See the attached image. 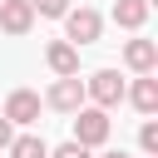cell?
I'll return each instance as SVG.
<instances>
[{"label": "cell", "mask_w": 158, "mask_h": 158, "mask_svg": "<svg viewBox=\"0 0 158 158\" xmlns=\"http://www.w3.org/2000/svg\"><path fill=\"white\" fill-rule=\"evenodd\" d=\"M109 133H114L109 109H99V104H94V109H89V104L74 109V143H84V148H104Z\"/></svg>", "instance_id": "cell-1"}, {"label": "cell", "mask_w": 158, "mask_h": 158, "mask_svg": "<svg viewBox=\"0 0 158 158\" xmlns=\"http://www.w3.org/2000/svg\"><path fill=\"white\" fill-rule=\"evenodd\" d=\"M59 20H64V40H69V44H94V40L104 35V15L89 10V5H79V10L69 5Z\"/></svg>", "instance_id": "cell-2"}, {"label": "cell", "mask_w": 158, "mask_h": 158, "mask_svg": "<svg viewBox=\"0 0 158 158\" xmlns=\"http://www.w3.org/2000/svg\"><path fill=\"white\" fill-rule=\"evenodd\" d=\"M84 99H94L99 109L123 104V79H118V69H94V74L84 79Z\"/></svg>", "instance_id": "cell-3"}, {"label": "cell", "mask_w": 158, "mask_h": 158, "mask_svg": "<svg viewBox=\"0 0 158 158\" xmlns=\"http://www.w3.org/2000/svg\"><path fill=\"white\" fill-rule=\"evenodd\" d=\"M44 104H49V109H59V114H74V109L84 104V79H79V74H59V79L49 84Z\"/></svg>", "instance_id": "cell-4"}, {"label": "cell", "mask_w": 158, "mask_h": 158, "mask_svg": "<svg viewBox=\"0 0 158 158\" xmlns=\"http://www.w3.org/2000/svg\"><path fill=\"white\" fill-rule=\"evenodd\" d=\"M0 114H5L10 123H20V128H25V123H35V118H40V94H35V89H10V99H5V109H0Z\"/></svg>", "instance_id": "cell-5"}, {"label": "cell", "mask_w": 158, "mask_h": 158, "mask_svg": "<svg viewBox=\"0 0 158 158\" xmlns=\"http://www.w3.org/2000/svg\"><path fill=\"white\" fill-rule=\"evenodd\" d=\"M123 99H128L138 114H158V79H153V74H138L133 84H123Z\"/></svg>", "instance_id": "cell-6"}, {"label": "cell", "mask_w": 158, "mask_h": 158, "mask_svg": "<svg viewBox=\"0 0 158 158\" xmlns=\"http://www.w3.org/2000/svg\"><path fill=\"white\" fill-rule=\"evenodd\" d=\"M30 25H35L30 0H0V30L5 35H30Z\"/></svg>", "instance_id": "cell-7"}, {"label": "cell", "mask_w": 158, "mask_h": 158, "mask_svg": "<svg viewBox=\"0 0 158 158\" xmlns=\"http://www.w3.org/2000/svg\"><path fill=\"white\" fill-rule=\"evenodd\" d=\"M123 64H128L133 74H153V69H158V44H153V40H128V44H123Z\"/></svg>", "instance_id": "cell-8"}, {"label": "cell", "mask_w": 158, "mask_h": 158, "mask_svg": "<svg viewBox=\"0 0 158 158\" xmlns=\"http://www.w3.org/2000/svg\"><path fill=\"white\" fill-rule=\"evenodd\" d=\"M44 64H49L54 74H79V44H69V40H54V44L44 49Z\"/></svg>", "instance_id": "cell-9"}, {"label": "cell", "mask_w": 158, "mask_h": 158, "mask_svg": "<svg viewBox=\"0 0 158 158\" xmlns=\"http://www.w3.org/2000/svg\"><path fill=\"white\" fill-rule=\"evenodd\" d=\"M143 20H148V0H118V5H114V25L143 30Z\"/></svg>", "instance_id": "cell-10"}, {"label": "cell", "mask_w": 158, "mask_h": 158, "mask_svg": "<svg viewBox=\"0 0 158 158\" xmlns=\"http://www.w3.org/2000/svg\"><path fill=\"white\" fill-rule=\"evenodd\" d=\"M5 153H10V158H49V143H44L40 133H20V138H10Z\"/></svg>", "instance_id": "cell-11"}, {"label": "cell", "mask_w": 158, "mask_h": 158, "mask_svg": "<svg viewBox=\"0 0 158 158\" xmlns=\"http://www.w3.org/2000/svg\"><path fill=\"white\" fill-rule=\"evenodd\" d=\"M138 148H143V153H158V123H153V114H148L143 128H138Z\"/></svg>", "instance_id": "cell-12"}, {"label": "cell", "mask_w": 158, "mask_h": 158, "mask_svg": "<svg viewBox=\"0 0 158 158\" xmlns=\"http://www.w3.org/2000/svg\"><path fill=\"white\" fill-rule=\"evenodd\" d=\"M30 10H35V15H44V20H59V15L69 10V0H30Z\"/></svg>", "instance_id": "cell-13"}, {"label": "cell", "mask_w": 158, "mask_h": 158, "mask_svg": "<svg viewBox=\"0 0 158 158\" xmlns=\"http://www.w3.org/2000/svg\"><path fill=\"white\" fill-rule=\"evenodd\" d=\"M49 158H94V153H89L84 143H74V138H69V143H59V148H49Z\"/></svg>", "instance_id": "cell-14"}, {"label": "cell", "mask_w": 158, "mask_h": 158, "mask_svg": "<svg viewBox=\"0 0 158 158\" xmlns=\"http://www.w3.org/2000/svg\"><path fill=\"white\" fill-rule=\"evenodd\" d=\"M10 138H15V123H10L5 114H0V148H10Z\"/></svg>", "instance_id": "cell-15"}, {"label": "cell", "mask_w": 158, "mask_h": 158, "mask_svg": "<svg viewBox=\"0 0 158 158\" xmlns=\"http://www.w3.org/2000/svg\"><path fill=\"white\" fill-rule=\"evenodd\" d=\"M99 158H128V153H123V148H114V153H99Z\"/></svg>", "instance_id": "cell-16"}, {"label": "cell", "mask_w": 158, "mask_h": 158, "mask_svg": "<svg viewBox=\"0 0 158 158\" xmlns=\"http://www.w3.org/2000/svg\"><path fill=\"white\" fill-rule=\"evenodd\" d=\"M148 158H158V153H148Z\"/></svg>", "instance_id": "cell-17"}]
</instances>
